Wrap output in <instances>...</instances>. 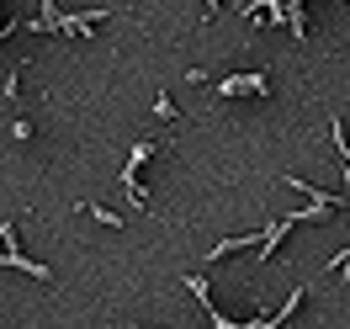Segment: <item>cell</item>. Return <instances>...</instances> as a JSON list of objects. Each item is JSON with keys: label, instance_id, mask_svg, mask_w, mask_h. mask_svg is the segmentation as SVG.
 <instances>
[{"label": "cell", "instance_id": "cell-1", "mask_svg": "<svg viewBox=\"0 0 350 329\" xmlns=\"http://www.w3.org/2000/svg\"><path fill=\"white\" fill-rule=\"evenodd\" d=\"M218 96H265V75H228L218 80Z\"/></svg>", "mask_w": 350, "mask_h": 329}, {"label": "cell", "instance_id": "cell-2", "mask_svg": "<svg viewBox=\"0 0 350 329\" xmlns=\"http://www.w3.org/2000/svg\"><path fill=\"white\" fill-rule=\"evenodd\" d=\"M292 223H297V213H286V218H271V228H265V239H260V261H271V255H276V244L292 234Z\"/></svg>", "mask_w": 350, "mask_h": 329}, {"label": "cell", "instance_id": "cell-3", "mask_svg": "<svg viewBox=\"0 0 350 329\" xmlns=\"http://www.w3.org/2000/svg\"><path fill=\"white\" fill-rule=\"evenodd\" d=\"M0 265H5V271H32V276H48V265L27 261L22 250H0Z\"/></svg>", "mask_w": 350, "mask_h": 329}, {"label": "cell", "instance_id": "cell-5", "mask_svg": "<svg viewBox=\"0 0 350 329\" xmlns=\"http://www.w3.org/2000/svg\"><path fill=\"white\" fill-rule=\"evenodd\" d=\"M80 213H85V218H96V223H107V228H122V223H128V218H117L111 207H80Z\"/></svg>", "mask_w": 350, "mask_h": 329}, {"label": "cell", "instance_id": "cell-4", "mask_svg": "<svg viewBox=\"0 0 350 329\" xmlns=\"http://www.w3.org/2000/svg\"><path fill=\"white\" fill-rule=\"evenodd\" d=\"M250 244H255V234H239V239H223V244H213V250H207L202 261H213V265H218L223 255H234V250H250Z\"/></svg>", "mask_w": 350, "mask_h": 329}, {"label": "cell", "instance_id": "cell-6", "mask_svg": "<svg viewBox=\"0 0 350 329\" xmlns=\"http://www.w3.org/2000/svg\"><path fill=\"white\" fill-rule=\"evenodd\" d=\"M0 244H5V250H16V228H11V218H5V228H0Z\"/></svg>", "mask_w": 350, "mask_h": 329}]
</instances>
